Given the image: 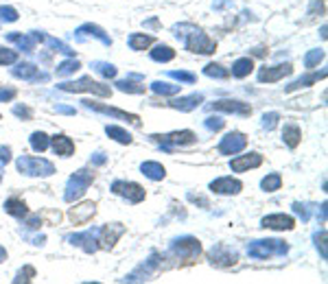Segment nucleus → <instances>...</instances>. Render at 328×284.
<instances>
[{"label":"nucleus","instance_id":"obj_1","mask_svg":"<svg viewBox=\"0 0 328 284\" xmlns=\"http://www.w3.org/2000/svg\"><path fill=\"white\" fill-rule=\"evenodd\" d=\"M62 90H66V92H94L99 96H109V94H112L109 85L99 83V81H94L92 77H83V79L74 81V83H64Z\"/></svg>","mask_w":328,"mask_h":284},{"label":"nucleus","instance_id":"obj_2","mask_svg":"<svg viewBox=\"0 0 328 284\" xmlns=\"http://www.w3.org/2000/svg\"><path fill=\"white\" fill-rule=\"evenodd\" d=\"M18 169L27 175H50L53 173V164L42 158H22L18 162Z\"/></svg>","mask_w":328,"mask_h":284},{"label":"nucleus","instance_id":"obj_3","mask_svg":"<svg viewBox=\"0 0 328 284\" xmlns=\"http://www.w3.org/2000/svg\"><path fill=\"white\" fill-rule=\"evenodd\" d=\"M90 184H92V173H88V171L77 173L73 179H70L68 192H66V201H73V199H77V197H81Z\"/></svg>","mask_w":328,"mask_h":284},{"label":"nucleus","instance_id":"obj_4","mask_svg":"<svg viewBox=\"0 0 328 284\" xmlns=\"http://www.w3.org/2000/svg\"><path fill=\"white\" fill-rule=\"evenodd\" d=\"M92 216H94V204L92 201H85V204L74 206L73 210H70V221H73L74 225H83V223H88Z\"/></svg>","mask_w":328,"mask_h":284},{"label":"nucleus","instance_id":"obj_5","mask_svg":"<svg viewBox=\"0 0 328 284\" xmlns=\"http://www.w3.org/2000/svg\"><path fill=\"white\" fill-rule=\"evenodd\" d=\"M245 144H247V140L243 134H230L219 144V151L221 153H239L241 149H245Z\"/></svg>","mask_w":328,"mask_h":284},{"label":"nucleus","instance_id":"obj_6","mask_svg":"<svg viewBox=\"0 0 328 284\" xmlns=\"http://www.w3.org/2000/svg\"><path fill=\"white\" fill-rule=\"evenodd\" d=\"M114 192L125 195L129 201H134V204H138V201L145 199V190L140 188L138 184H125V181H116V184H114Z\"/></svg>","mask_w":328,"mask_h":284},{"label":"nucleus","instance_id":"obj_7","mask_svg":"<svg viewBox=\"0 0 328 284\" xmlns=\"http://www.w3.org/2000/svg\"><path fill=\"white\" fill-rule=\"evenodd\" d=\"M210 109H219V111H232V114H243L250 116L252 107L247 103H241V101H217L215 105H210Z\"/></svg>","mask_w":328,"mask_h":284},{"label":"nucleus","instance_id":"obj_8","mask_svg":"<svg viewBox=\"0 0 328 284\" xmlns=\"http://www.w3.org/2000/svg\"><path fill=\"white\" fill-rule=\"evenodd\" d=\"M287 74H291V66L289 64L274 66V68H262L260 74H258V79H260V83H265V81H267V83H274V81L287 77Z\"/></svg>","mask_w":328,"mask_h":284},{"label":"nucleus","instance_id":"obj_9","mask_svg":"<svg viewBox=\"0 0 328 284\" xmlns=\"http://www.w3.org/2000/svg\"><path fill=\"white\" fill-rule=\"evenodd\" d=\"M262 158L258 153H247V155H241V158L232 160V171H236V173H241V171L245 169H256V166H260Z\"/></svg>","mask_w":328,"mask_h":284},{"label":"nucleus","instance_id":"obj_10","mask_svg":"<svg viewBox=\"0 0 328 284\" xmlns=\"http://www.w3.org/2000/svg\"><path fill=\"white\" fill-rule=\"evenodd\" d=\"M120 234H123V227L120 225H105L103 230H101V238H99L101 247H103V249H112L116 238H118Z\"/></svg>","mask_w":328,"mask_h":284},{"label":"nucleus","instance_id":"obj_11","mask_svg":"<svg viewBox=\"0 0 328 284\" xmlns=\"http://www.w3.org/2000/svg\"><path fill=\"white\" fill-rule=\"evenodd\" d=\"M262 225L271 227V230H291L295 223L287 214H271V216H265V219H262Z\"/></svg>","mask_w":328,"mask_h":284},{"label":"nucleus","instance_id":"obj_12","mask_svg":"<svg viewBox=\"0 0 328 284\" xmlns=\"http://www.w3.org/2000/svg\"><path fill=\"white\" fill-rule=\"evenodd\" d=\"M210 188L215 192H223V195H234V192L241 190V181L232 179V177H221V179L210 184Z\"/></svg>","mask_w":328,"mask_h":284},{"label":"nucleus","instance_id":"obj_13","mask_svg":"<svg viewBox=\"0 0 328 284\" xmlns=\"http://www.w3.org/2000/svg\"><path fill=\"white\" fill-rule=\"evenodd\" d=\"M85 103L90 105V107L103 111V114H109V116H116V118H127L131 123H138V116L134 114H127V111H120V109H114V107H108V105H99V103H92V101H85Z\"/></svg>","mask_w":328,"mask_h":284},{"label":"nucleus","instance_id":"obj_14","mask_svg":"<svg viewBox=\"0 0 328 284\" xmlns=\"http://www.w3.org/2000/svg\"><path fill=\"white\" fill-rule=\"evenodd\" d=\"M53 149H55V153H57V155L68 158V155L74 151V144H73V140H68L66 136H55V138H53Z\"/></svg>","mask_w":328,"mask_h":284},{"label":"nucleus","instance_id":"obj_15","mask_svg":"<svg viewBox=\"0 0 328 284\" xmlns=\"http://www.w3.org/2000/svg\"><path fill=\"white\" fill-rule=\"evenodd\" d=\"M282 138H285V142L287 144L293 149V146H297V142H300V138H302V134H300V127L297 125H285V131H282Z\"/></svg>","mask_w":328,"mask_h":284},{"label":"nucleus","instance_id":"obj_16","mask_svg":"<svg viewBox=\"0 0 328 284\" xmlns=\"http://www.w3.org/2000/svg\"><path fill=\"white\" fill-rule=\"evenodd\" d=\"M160 138V136H158ZM162 142H171V144H186V142H193L195 140V134L193 131H175V134L171 136H164V138H160Z\"/></svg>","mask_w":328,"mask_h":284},{"label":"nucleus","instance_id":"obj_17","mask_svg":"<svg viewBox=\"0 0 328 284\" xmlns=\"http://www.w3.org/2000/svg\"><path fill=\"white\" fill-rule=\"evenodd\" d=\"M252 68H254V62H252L250 57H243V59H239V62L232 66V74L239 77V79H243V77H247V74L252 72Z\"/></svg>","mask_w":328,"mask_h":284},{"label":"nucleus","instance_id":"obj_18","mask_svg":"<svg viewBox=\"0 0 328 284\" xmlns=\"http://www.w3.org/2000/svg\"><path fill=\"white\" fill-rule=\"evenodd\" d=\"M143 173L151 177V179H162L164 177V169L162 164H158V162H145L143 164Z\"/></svg>","mask_w":328,"mask_h":284},{"label":"nucleus","instance_id":"obj_19","mask_svg":"<svg viewBox=\"0 0 328 284\" xmlns=\"http://www.w3.org/2000/svg\"><path fill=\"white\" fill-rule=\"evenodd\" d=\"M4 210H7L9 214H13V216H24V214H27V206H24V201H20V199H9L7 204H4Z\"/></svg>","mask_w":328,"mask_h":284},{"label":"nucleus","instance_id":"obj_20","mask_svg":"<svg viewBox=\"0 0 328 284\" xmlns=\"http://www.w3.org/2000/svg\"><path fill=\"white\" fill-rule=\"evenodd\" d=\"M151 42H153V37H149V35H131V39H129L134 50H145Z\"/></svg>","mask_w":328,"mask_h":284},{"label":"nucleus","instance_id":"obj_21","mask_svg":"<svg viewBox=\"0 0 328 284\" xmlns=\"http://www.w3.org/2000/svg\"><path fill=\"white\" fill-rule=\"evenodd\" d=\"M108 134H109V138H114V140H118V142H123V144H127V142H131V136L127 134L125 129H120V127H108Z\"/></svg>","mask_w":328,"mask_h":284},{"label":"nucleus","instance_id":"obj_22","mask_svg":"<svg viewBox=\"0 0 328 284\" xmlns=\"http://www.w3.org/2000/svg\"><path fill=\"white\" fill-rule=\"evenodd\" d=\"M151 57H153L155 62H171V59L175 57V53L169 46H158L153 53H151Z\"/></svg>","mask_w":328,"mask_h":284},{"label":"nucleus","instance_id":"obj_23","mask_svg":"<svg viewBox=\"0 0 328 284\" xmlns=\"http://www.w3.org/2000/svg\"><path fill=\"white\" fill-rule=\"evenodd\" d=\"M31 144H33L35 151H39V153H42V151H46V149H48V138H46V134H42V131H39V134H33V136H31Z\"/></svg>","mask_w":328,"mask_h":284},{"label":"nucleus","instance_id":"obj_24","mask_svg":"<svg viewBox=\"0 0 328 284\" xmlns=\"http://www.w3.org/2000/svg\"><path fill=\"white\" fill-rule=\"evenodd\" d=\"M280 184H282L280 175H269V177L262 179V188H265V190H278Z\"/></svg>","mask_w":328,"mask_h":284},{"label":"nucleus","instance_id":"obj_25","mask_svg":"<svg viewBox=\"0 0 328 284\" xmlns=\"http://www.w3.org/2000/svg\"><path fill=\"white\" fill-rule=\"evenodd\" d=\"M118 88L123 90V92H134V94H140V92H145V88L143 85H138V83H134V81H120L118 83Z\"/></svg>","mask_w":328,"mask_h":284},{"label":"nucleus","instance_id":"obj_26","mask_svg":"<svg viewBox=\"0 0 328 284\" xmlns=\"http://www.w3.org/2000/svg\"><path fill=\"white\" fill-rule=\"evenodd\" d=\"M206 74H208V77H219V79L230 77L228 70H221V66H215V64H210L208 68H206Z\"/></svg>","mask_w":328,"mask_h":284},{"label":"nucleus","instance_id":"obj_27","mask_svg":"<svg viewBox=\"0 0 328 284\" xmlns=\"http://www.w3.org/2000/svg\"><path fill=\"white\" fill-rule=\"evenodd\" d=\"M16 59H18V53H16V50L0 48V64H13Z\"/></svg>","mask_w":328,"mask_h":284},{"label":"nucleus","instance_id":"obj_28","mask_svg":"<svg viewBox=\"0 0 328 284\" xmlns=\"http://www.w3.org/2000/svg\"><path fill=\"white\" fill-rule=\"evenodd\" d=\"M153 90H155V92H160V94H175L180 88H178V85H171V83H155Z\"/></svg>","mask_w":328,"mask_h":284},{"label":"nucleus","instance_id":"obj_29","mask_svg":"<svg viewBox=\"0 0 328 284\" xmlns=\"http://www.w3.org/2000/svg\"><path fill=\"white\" fill-rule=\"evenodd\" d=\"M77 68H79V64H77V62H66V64L59 66L57 74H62V77H64V74H70L73 70H77Z\"/></svg>","mask_w":328,"mask_h":284},{"label":"nucleus","instance_id":"obj_30","mask_svg":"<svg viewBox=\"0 0 328 284\" xmlns=\"http://www.w3.org/2000/svg\"><path fill=\"white\" fill-rule=\"evenodd\" d=\"M322 57H324V53H322V50H313V53L309 55V57H306V66H309V68H313V66H315L317 62H320Z\"/></svg>","mask_w":328,"mask_h":284},{"label":"nucleus","instance_id":"obj_31","mask_svg":"<svg viewBox=\"0 0 328 284\" xmlns=\"http://www.w3.org/2000/svg\"><path fill=\"white\" fill-rule=\"evenodd\" d=\"M0 18H4V20H9V22H13V20L18 18V13L13 11V9H0Z\"/></svg>","mask_w":328,"mask_h":284},{"label":"nucleus","instance_id":"obj_32","mask_svg":"<svg viewBox=\"0 0 328 284\" xmlns=\"http://www.w3.org/2000/svg\"><path fill=\"white\" fill-rule=\"evenodd\" d=\"M276 123H278V114H269V116H265V127H267V129H274Z\"/></svg>","mask_w":328,"mask_h":284},{"label":"nucleus","instance_id":"obj_33","mask_svg":"<svg viewBox=\"0 0 328 284\" xmlns=\"http://www.w3.org/2000/svg\"><path fill=\"white\" fill-rule=\"evenodd\" d=\"M206 127H208V129H221V127H223V120L221 118H208V123H206Z\"/></svg>","mask_w":328,"mask_h":284},{"label":"nucleus","instance_id":"obj_34","mask_svg":"<svg viewBox=\"0 0 328 284\" xmlns=\"http://www.w3.org/2000/svg\"><path fill=\"white\" fill-rule=\"evenodd\" d=\"M16 96V90H0V101H11Z\"/></svg>","mask_w":328,"mask_h":284},{"label":"nucleus","instance_id":"obj_35","mask_svg":"<svg viewBox=\"0 0 328 284\" xmlns=\"http://www.w3.org/2000/svg\"><path fill=\"white\" fill-rule=\"evenodd\" d=\"M4 258H7V251H4L2 247H0V260H4Z\"/></svg>","mask_w":328,"mask_h":284}]
</instances>
